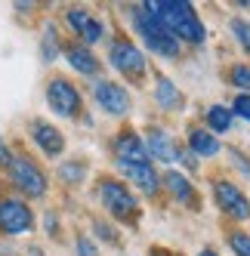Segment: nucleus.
Masks as SVG:
<instances>
[{"label":"nucleus","mask_w":250,"mask_h":256,"mask_svg":"<svg viewBox=\"0 0 250 256\" xmlns=\"http://www.w3.org/2000/svg\"><path fill=\"white\" fill-rule=\"evenodd\" d=\"M146 10L173 34L176 40L180 38L188 40V44H201L204 40V25L198 19V12L192 10V4H182V0H152V4H146Z\"/></svg>","instance_id":"nucleus-1"},{"label":"nucleus","mask_w":250,"mask_h":256,"mask_svg":"<svg viewBox=\"0 0 250 256\" xmlns=\"http://www.w3.org/2000/svg\"><path fill=\"white\" fill-rule=\"evenodd\" d=\"M133 22H136V31L142 34V40H146V46H148L152 52H158V56H167V59L180 56V40H176L173 34L160 25L146 6H136V10H133Z\"/></svg>","instance_id":"nucleus-2"},{"label":"nucleus","mask_w":250,"mask_h":256,"mask_svg":"<svg viewBox=\"0 0 250 256\" xmlns=\"http://www.w3.org/2000/svg\"><path fill=\"white\" fill-rule=\"evenodd\" d=\"M99 198H102V204L108 207V213H114L118 219H124V222L136 219V198L130 194L127 186H120L114 179H105L99 186Z\"/></svg>","instance_id":"nucleus-3"},{"label":"nucleus","mask_w":250,"mask_h":256,"mask_svg":"<svg viewBox=\"0 0 250 256\" xmlns=\"http://www.w3.org/2000/svg\"><path fill=\"white\" fill-rule=\"evenodd\" d=\"M10 176L16 182V188L25 192L28 198H40L46 192V179H44L40 167H34V160H28V158H12Z\"/></svg>","instance_id":"nucleus-4"},{"label":"nucleus","mask_w":250,"mask_h":256,"mask_svg":"<svg viewBox=\"0 0 250 256\" xmlns=\"http://www.w3.org/2000/svg\"><path fill=\"white\" fill-rule=\"evenodd\" d=\"M112 65L120 71V74H127L130 80H142V74H146V56L124 38H118L112 44Z\"/></svg>","instance_id":"nucleus-5"},{"label":"nucleus","mask_w":250,"mask_h":256,"mask_svg":"<svg viewBox=\"0 0 250 256\" xmlns=\"http://www.w3.org/2000/svg\"><path fill=\"white\" fill-rule=\"evenodd\" d=\"M46 102H50V108L59 118H74L78 108H80V96H78V90L71 86L68 80H50V86H46Z\"/></svg>","instance_id":"nucleus-6"},{"label":"nucleus","mask_w":250,"mask_h":256,"mask_svg":"<svg viewBox=\"0 0 250 256\" xmlns=\"http://www.w3.org/2000/svg\"><path fill=\"white\" fill-rule=\"evenodd\" d=\"M34 226V216L25 200H0V232L22 234Z\"/></svg>","instance_id":"nucleus-7"},{"label":"nucleus","mask_w":250,"mask_h":256,"mask_svg":"<svg viewBox=\"0 0 250 256\" xmlns=\"http://www.w3.org/2000/svg\"><path fill=\"white\" fill-rule=\"evenodd\" d=\"M213 198H216L220 210H226L232 219H247L250 216V200L244 198V192L232 182H216L213 186Z\"/></svg>","instance_id":"nucleus-8"},{"label":"nucleus","mask_w":250,"mask_h":256,"mask_svg":"<svg viewBox=\"0 0 250 256\" xmlns=\"http://www.w3.org/2000/svg\"><path fill=\"white\" fill-rule=\"evenodd\" d=\"M96 102L102 112H108V114H124L130 108V96H127V90L112 84V80H99L96 84Z\"/></svg>","instance_id":"nucleus-9"},{"label":"nucleus","mask_w":250,"mask_h":256,"mask_svg":"<svg viewBox=\"0 0 250 256\" xmlns=\"http://www.w3.org/2000/svg\"><path fill=\"white\" fill-rule=\"evenodd\" d=\"M31 139L40 145V152L44 154H59L62 148H65V139H62V133L56 130L52 124H46V120H34L31 124Z\"/></svg>","instance_id":"nucleus-10"},{"label":"nucleus","mask_w":250,"mask_h":256,"mask_svg":"<svg viewBox=\"0 0 250 256\" xmlns=\"http://www.w3.org/2000/svg\"><path fill=\"white\" fill-rule=\"evenodd\" d=\"M114 152H118V160H120V164H146V158H148L146 145H142V139H139L133 130L120 133V136L114 139Z\"/></svg>","instance_id":"nucleus-11"},{"label":"nucleus","mask_w":250,"mask_h":256,"mask_svg":"<svg viewBox=\"0 0 250 256\" xmlns=\"http://www.w3.org/2000/svg\"><path fill=\"white\" fill-rule=\"evenodd\" d=\"M68 22H71V28H74L86 44H96L102 38V25L93 19L90 12H84V10H71L68 12Z\"/></svg>","instance_id":"nucleus-12"},{"label":"nucleus","mask_w":250,"mask_h":256,"mask_svg":"<svg viewBox=\"0 0 250 256\" xmlns=\"http://www.w3.org/2000/svg\"><path fill=\"white\" fill-rule=\"evenodd\" d=\"M120 170L127 173V176H130V179H133L148 198L158 194V176H154V170L148 167V160H146V164H120Z\"/></svg>","instance_id":"nucleus-13"},{"label":"nucleus","mask_w":250,"mask_h":256,"mask_svg":"<svg viewBox=\"0 0 250 256\" xmlns=\"http://www.w3.org/2000/svg\"><path fill=\"white\" fill-rule=\"evenodd\" d=\"M146 152H152L158 160H164V164L180 158V148L173 145V139H170L164 130H152V133H148V145H146Z\"/></svg>","instance_id":"nucleus-14"},{"label":"nucleus","mask_w":250,"mask_h":256,"mask_svg":"<svg viewBox=\"0 0 250 256\" xmlns=\"http://www.w3.org/2000/svg\"><path fill=\"white\" fill-rule=\"evenodd\" d=\"M164 182H167V188H170V194L180 200V204H186V207H194V200H198V194H194V188H192V182L182 176V173H176V170H170L167 176H164Z\"/></svg>","instance_id":"nucleus-15"},{"label":"nucleus","mask_w":250,"mask_h":256,"mask_svg":"<svg viewBox=\"0 0 250 256\" xmlns=\"http://www.w3.org/2000/svg\"><path fill=\"white\" fill-rule=\"evenodd\" d=\"M68 62H71L74 71H80V74H86V78L99 74V62H96V56L86 46H68Z\"/></svg>","instance_id":"nucleus-16"},{"label":"nucleus","mask_w":250,"mask_h":256,"mask_svg":"<svg viewBox=\"0 0 250 256\" xmlns=\"http://www.w3.org/2000/svg\"><path fill=\"white\" fill-rule=\"evenodd\" d=\"M188 145H192V152L201 154V158H213V154L220 152L216 136L207 133V130H192V133H188Z\"/></svg>","instance_id":"nucleus-17"},{"label":"nucleus","mask_w":250,"mask_h":256,"mask_svg":"<svg viewBox=\"0 0 250 256\" xmlns=\"http://www.w3.org/2000/svg\"><path fill=\"white\" fill-rule=\"evenodd\" d=\"M154 96H158V102L164 105V108H180V105H182V93L173 86V80H170V78H158Z\"/></svg>","instance_id":"nucleus-18"},{"label":"nucleus","mask_w":250,"mask_h":256,"mask_svg":"<svg viewBox=\"0 0 250 256\" xmlns=\"http://www.w3.org/2000/svg\"><path fill=\"white\" fill-rule=\"evenodd\" d=\"M207 126H210L213 133H226L228 126H232V112H228V108H222V105L207 108Z\"/></svg>","instance_id":"nucleus-19"},{"label":"nucleus","mask_w":250,"mask_h":256,"mask_svg":"<svg viewBox=\"0 0 250 256\" xmlns=\"http://www.w3.org/2000/svg\"><path fill=\"white\" fill-rule=\"evenodd\" d=\"M228 244H232V250H235L238 256H250V238L244 232H232L228 234Z\"/></svg>","instance_id":"nucleus-20"},{"label":"nucleus","mask_w":250,"mask_h":256,"mask_svg":"<svg viewBox=\"0 0 250 256\" xmlns=\"http://www.w3.org/2000/svg\"><path fill=\"white\" fill-rule=\"evenodd\" d=\"M232 31H235V38L241 40V46L250 52V22H241V19H232Z\"/></svg>","instance_id":"nucleus-21"},{"label":"nucleus","mask_w":250,"mask_h":256,"mask_svg":"<svg viewBox=\"0 0 250 256\" xmlns=\"http://www.w3.org/2000/svg\"><path fill=\"white\" fill-rule=\"evenodd\" d=\"M232 84L241 86V90H250V68L247 65H235L232 68Z\"/></svg>","instance_id":"nucleus-22"},{"label":"nucleus","mask_w":250,"mask_h":256,"mask_svg":"<svg viewBox=\"0 0 250 256\" xmlns=\"http://www.w3.org/2000/svg\"><path fill=\"white\" fill-rule=\"evenodd\" d=\"M59 173H62L68 182H78V179L84 176V167H80V164H65V167H62Z\"/></svg>","instance_id":"nucleus-23"},{"label":"nucleus","mask_w":250,"mask_h":256,"mask_svg":"<svg viewBox=\"0 0 250 256\" xmlns=\"http://www.w3.org/2000/svg\"><path fill=\"white\" fill-rule=\"evenodd\" d=\"M235 114H241V118L250 120V93H241V96L235 99Z\"/></svg>","instance_id":"nucleus-24"},{"label":"nucleus","mask_w":250,"mask_h":256,"mask_svg":"<svg viewBox=\"0 0 250 256\" xmlns=\"http://www.w3.org/2000/svg\"><path fill=\"white\" fill-rule=\"evenodd\" d=\"M44 56L46 59H52V56H56V52H52V50H56V31H52V28H46V38H44Z\"/></svg>","instance_id":"nucleus-25"},{"label":"nucleus","mask_w":250,"mask_h":256,"mask_svg":"<svg viewBox=\"0 0 250 256\" xmlns=\"http://www.w3.org/2000/svg\"><path fill=\"white\" fill-rule=\"evenodd\" d=\"M78 256H96V247H93L90 241H84V238H80V241H78Z\"/></svg>","instance_id":"nucleus-26"},{"label":"nucleus","mask_w":250,"mask_h":256,"mask_svg":"<svg viewBox=\"0 0 250 256\" xmlns=\"http://www.w3.org/2000/svg\"><path fill=\"white\" fill-rule=\"evenodd\" d=\"M0 164H6V167L12 164V154H10V148L4 145V139H0Z\"/></svg>","instance_id":"nucleus-27"},{"label":"nucleus","mask_w":250,"mask_h":256,"mask_svg":"<svg viewBox=\"0 0 250 256\" xmlns=\"http://www.w3.org/2000/svg\"><path fill=\"white\" fill-rule=\"evenodd\" d=\"M180 160L186 164V167H192V170H194V158H192V154H182V152H180Z\"/></svg>","instance_id":"nucleus-28"},{"label":"nucleus","mask_w":250,"mask_h":256,"mask_svg":"<svg viewBox=\"0 0 250 256\" xmlns=\"http://www.w3.org/2000/svg\"><path fill=\"white\" fill-rule=\"evenodd\" d=\"M198 256H216V253H213V250H201Z\"/></svg>","instance_id":"nucleus-29"},{"label":"nucleus","mask_w":250,"mask_h":256,"mask_svg":"<svg viewBox=\"0 0 250 256\" xmlns=\"http://www.w3.org/2000/svg\"><path fill=\"white\" fill-rule=\"evenodd\" d=\"M152 256H167V253H152Z\"/></svg>","instance_id":"nucleus-30"}]
</instances>
